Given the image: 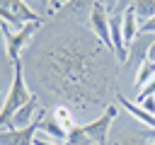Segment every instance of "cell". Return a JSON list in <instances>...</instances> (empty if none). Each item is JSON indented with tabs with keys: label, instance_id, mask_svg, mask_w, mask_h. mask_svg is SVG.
I'll return each mask as SVG.
<instances>
[{
	"label": "cell",
	"instance_id": "1",
	"mask_svg": "<svg viewBox=\"0 0 155 145\" xmlns=\"http://www.w3.org/2000/svg\"><path fill=\"white\" fill-rule=\"evenodd\" d=\"M116 118V106H107V111L102 116H97L94 121L85 123V126H75L68 130L65 145H107L109 138V128Z\"/></svg>",
	"mask_w": 155,
	"mask_h": 145
},
{
	"label": "cell",
	"instance_id": "2",
	"mask_svg": "<svg viewBox=\"0 0 155 145\" xmlns=\"http://www.w3.org/2000/svg\"><path fill=\"white\" fill-rule=\"evenodd\" d=\"M29 97L31 94L24 82V68H22V60H17V63H12V82H10V89H7L2 106H0V126H7L10 118L27 104Z\"/></svg>",
	"mask_w": 155,
	"mask_h": 145
},
{
	"label": "cell",
	"instance_id": "3",
	"mask_svg": "<svg viewBox=\"0 0 155 145\" xmlns=\"http://www.w3.org/2000/svg\"><path fill=\"white\" fill-rule=\"evenodd\" d=\"M39 24H41V22H27V24L19 27V29H10L5 22H0V31H2V36H5V51H7V58H10L12 63L19 60L22 48H24V46L29 44V39L36 34Z\"/></svg>",
	"mask_w": 155,
	"mask_h": 145
},
{
	"label": "cell",
	"instance_id": "4",
	"mask_svg": "<svg viewBox=\"0 0 155 145\" xmlns=\"http://www.w3.org/2000/svg\"><path fill=\"white\" fill-rule=\"evenodd\" d=\"M0 22L19 29L27 22H41V14L31 10L27 0H0Z\"/></svg>",
	"mask_w": 155,
	"mask_h": 145
},
{
	"label": "cell",
	"instance_id": "5",
	"mask_svg": "<svg viewBox=\"0 0 155 145\" xmlns=\"http://www.w3.org/2000/svg\"><path fill=\"white\" fill-rule=\"evenodd\" d=\"M44 109L39 111V116L24 126V128H7V130H0V145H34V138H36V130H41L44 126Z\"/></svg>",
	"mask_w": 155,
	"mask_h": 145
},
{
	"label": "cell",
	"instance_id": "6",
	"mask_svg": "<svg viewBox=\"0 0 155 145\" xmlns=\"http://www.w3.org/2000/svg\"><path fill=\"white\" fill-rule=\"evenodd\" d=\"M109 10L102 0H97L90 10V27L94 31V36L99 39V44H104L107 48H111V36H109Z\"/></svg>",
	"mask_w": 155,
	"mask_h": 145
},
{
	"label": "cell",
	"instance_id": "7",
	"mask_svg": "<svg viewBox=\"0 0 155 145\" xmlns=\"http://www.w3.org/2000/svg\"><path fill=\"white\" fill-rule=\"evenodd\" d=\"M155 41V34H136V39L128 44V56H126V65H136V70L148 60L150 46Z\"/></svg>",
	"mask_w": 155,
	"mask_h": 145
},
{
	"label": "cell",
	"instance_id": "8",
	"mask_svg": "<svg viewBox=\"0 0 155 145\" xmlns=\"http://www.w3.org/2000/svg\"><path fill=\"white\" fill-rule=\"evenodd\" d=\"M39 111H41V106H39V97L31 94V97L27 99V104H24V106L10 118L7 126H10V128H24V126H29V123L39 116Z\"/></svg>",
	"mask_w": 155,
	"mask_h": 145
},
{
	"label": "cell",
	"instance_id": "9",
	"mask_svg": "<svg viewBox=\"0 0 155 145\" xmlns=\"http://www.w3.org/2000/svg\"><path fill=\"white\" fill-rule=\"evenodd\" d=\"M116 99L121 102V106H124V109H126V111H128L133 118H138V121H140V123H145L148 128H155V116H153V114H148L143 106H138V104H133L131 99H126L121 92L116 94Z\"/></svg>",
	"mask_w": 155,
	"mask_h": 145
},
{
	"label": "cell",
	"instance_id": "10",
	"mask_svg": "<svg viewBox=\"0 0 155 145\" xmlns=\"http://www.w3.org/2000/svg\"><path fill=\"white\" fill-rule=\"evenodd\" d=\"M121 29H124V41L128 46L136 39V34H138V19H136V12L131 7H126L124 14H121Z\"/></svg>",
	"mask_w": 155,
	"mask_h": 145
},
{
	"label": "cell",
	"instance_id": "11",
	"mask_svg": "<svg viewBox=\"0 0 155 145\" xmlns=\"http://www.w3.org/2000/svg\"><path fill=\"white\" fill-rule=\"evenodd\" d=\"M131 10L136 12V19L143 24V22H148V19L155 17V0H133Z\"/></svg>",
	"mask_w": 155,
	"mask_h": 145
},
{
	"label": "cell",
	"instance_id": "12",
	"mask_svg": "<svg viewBox=\"0 0 155 145\" xmlns=\"http://www.w3.org/2000/svg\"><path fill=\"white\" fill-rule=\"evenodd\" d=\"M41 130H44V133H48V135H51V138H56V140H65V138H68V130H65L56 118H44Z\"/></svg>",
	"mask_w": 155,
	"mask_h": 145
},
{
	"label": "cell",
	"instance_id": "13",
	"mask_svg": "<svg viewBox=\"0 0 155 145\" xmlns=\"http://www.w3.org/2000/svg\"><path fill=\"white\" fill-rule=\"evenodd\" d=\"M153 77H155V63H153V60H145V63L136 70V85H138V87H145Z\"/></svg>",
	"mask_w": 155,
	"mask_h": 145
},
{
	"label": "cell",
	"instance_id": "14",
	"mask_svg": "<svg viewBox=\"0 0 155 145\" xmlns=\"http://www.w3.org/2000/svg\"><path fill=\"white\" fill-rule=\"evenodd\" d=\"M53 118L65 128V130H70V128H75V121H73V114H70V109L68 106H56V111H53Z\"/></svg>",
	"mask_w": 155,
	"mask_h": 145
},
{
	"label": "cell",
	"instance_id": "15",
	"mask_svg": "<svg viewBox=\"0 0 155 145\" xmlns=\"http://www.w3.org/2000/svg\"><path fill=\"white\" fill-rule=\"evenodd\" d=\"M148 97H155V77L145 85V87H140L138 89V94H136V104H140V102H145Z\"/></svg>",
	"mask_w": 155,
	"mask_h": 145
},
{
	"label": "cell",
	"instance_id": "16",
	"mask_svg": "<svg viewBox=\"0 0 155 145\" xmlns=\"http://www.w3.org/2000/svg\"><path fill=\"white\" fill-rule=\"evenodd\" d=\"M68 5H70V10H73V12H80V10H85V7H90V10H92V5H94V2H92V0H70Z\"/></svg>",
	"mask_w": 155,
	"mask_h": 145
},
{
	"label": "cell",
	"instance_id": "17",
	"mask_svg": "<svg viewBox=\"0 0 155 145\" xmlns=\"http://www.w3.org/2000/svg\"><path fill=\"white\" fill-rule=\"evenodd\" d=\"M138 34H155V17L148 19V22H143V24L138 27Z\"/></svg>",
	"mask_w": 155,
	"mask_h": 145
},
{
	"label": "cell",
	"instance_id": "18",
	"mask_svg": "<svg viewBox=\"0 0 155 145\" xmlns=\"http://www.w3.org/2000/svg\"><path fill=\"white\" fill-rule=\"evenodd\" d=\"M138 106H143L148 114H153V116H155V97H148V99H145V102H140Z\"/></svg>",
	"mask_w": 155,
	"mask_h": 145
},
{
	"label": "cell",
	"instance_id": "19",
	"mask_svg": "<svg viewBox=\"0 0 155 145\" xmlns=\"http://www.w3.org/2000/svg\"><path fill=\"white\" fill-rule=\"evenodd\" d=\"M29 5H31V10H34V5L39 7V12H48V2L51 0H27Z\"/></svg>",
	"mask_w": 155,
	"mask_h": 145
},
{
	"label": "cell",
	"instance_id": "20",
	"mask_svg": "<svg viewBox=\"0 0 155 145\" xmlns=\"http://www.w3.org/2000/svg\"><path fill=\"white\" fill-rule=\"evenodd\" d=\"M68 2H70V0H51V2H48V12H56V10H61L63 5H68Z\"/></svg>",
	"mask_w": 155,
	"mask_h": 145
},
{
	"label": "cell",
	"instance_id": "21",
	"mask_svg": "<svg viewBox=\"0 0 155 145\" xmlns=\"http://www.w3.org/2000/svg\"><path fill=\"white\" fill-rule=\"evenodd\" d=\"M131 2H133V0H119L114 12H116V14H124V10H126V7H131Z\"/></svg>",
	"mask_w": 155,
	"mask_h": 145
},
{
	"label": "cell",
	"instance_id": "22",
	"mask_svg": "<svg viewBox=\"0 0 155 145\" xmlns=\"http://www.w3.org/2000/svg\"><path fill=\"white\" fill-rule=\"evenodd\" d=\"M140 135H143L145 140H155V128H148V130H143Z\"/></svg>",
	"mask_w": 155,
	"mask_h": 145
},
{
	"label": "cell",
	"instance_id": "23",
	"mask_svg": "<svg viewBox=\"0 0 155 145\" xmlns=\"http://www.w3.org/2000/svg\"><path fill=\"white\" fill-rule=\"evenodd\" d=\"M102 2L107 5V10H111V12H114V10H116V2H119V0H102Z\"/></svg>",
	"mask_w": 155,
	"mask_h": 145
},
{
	"label": "cell",
	"instance_id": "24",
	"mask_svg": "<svg viewBox=\"0 0 155 145\" xmlns=\"http://www.w3.org/2000/svg\"><path fill=\"white\" fill-rule=\"evenodd\" d=\"M34 145H53V143H48V140H39V138H34Z\"/></svg>",
	"mask_w": 155,
	"mask_h": 145
},
{
	"label": "cell",
	"instance_id": "25",
	"mask_svg": "<svg viewBox=\"0 0 155 145\" xmlns=\"http://www.w3.org/2000/svg\"><path fill=\"white\" fill-rule=\"evenodd\" d=\"M153 145H155V143H153Z\"/></svg>",
	"mask_w": 155,
	"mask_h": 145
}]
</instances>
